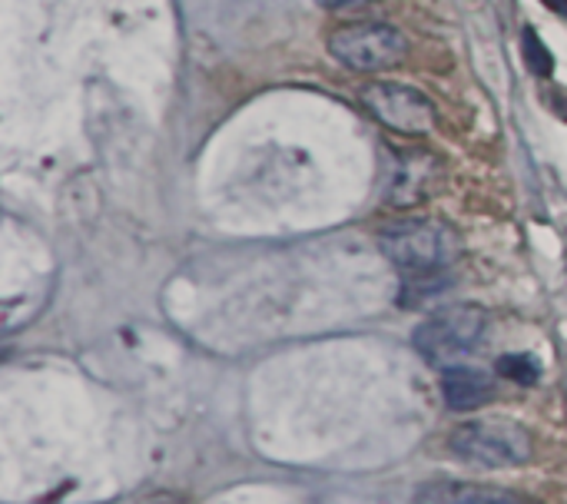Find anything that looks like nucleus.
<instances>
[{
    "instance_id": "7",
    "label": "nucleus",
    "mask_w": 567,
    "mask_h": 504,
    "mask_svg": "<svg viewBox=\"0 0 567 504\" xmlns=\"http://www.w3.org/2000/svg\"><path fill=\"white\" fill-rule=\"evenodd\" d=\"M419 504H518L505 488H485L468 482H432L419 488Z\"/></svg>"
},
{
    "instance_id": "11",
    "label": "nucleus",
    "mask_w": 567,
    "mask_h": 504,
    "mask_svg": "<svg viewBox=\"0 0 567 504\" xmlns=\"http://www.w3.org/2000/svg\"><path fill=\"white\" fill-rule=\"evenodd\" d=\"M548 10H555V13H561V17H567V0H542Z\"/></svg>"
},
{
    "instance_id": "9",
    "label": "nucleus",
    "mask_w": 567,
    "mask_h": 504,
    "mask_svg": "<svg viewBox=\"0 0 567 504\" xmlns=\"http://www.w3.org/2000/svg\"><path fill=\"white\" fill-rule=\"evenodd\" d=\"M498 376L515 382V385H535L542 379V362L535 356H528V352L505 356V359H498Z\"/></svg>"
},
{
    "instance_id": "1",
    "label": "nucleus",
    "mask_w": 567,
    "mask_h": 504,
    "mask_svg": "<svg viewBox=\"0 0 567 504\" xmlns=\"http://www.w3.org/2000/svg\"><path fill=\"white\" fill-rule=\"evenodd\" d=\"M379 249L395 269H402L409 276H432V272L449 269L458 259L462 239L445 223L409 219V223H395V226L382 229Z\"/></svg>"
},
{
    "instance_id": "8",
    "label": "nucleus",
    "mask_w": 567,
    "mask_h": 504,
    "mask_svg": "<svg viewBox=\"0 0 567 504\" xmlns=\"http://www.w3.org/2000/svg\"><path fill=\"white\" fill-rule=\"evenodd\" d=\"M439 160L429 156V153H415V156H405L402 163V173H395V189H392V203H405L409 199V186H415V203L422 193H429V176H439V173H429V166H435Z\"/></svg>"
},
{
    "instance_id": "12",
    "label": "nucleus",
    "mask_w": 567,
    "mask_h": 504,
    "mask_svg": "<svg viewBox=\"0 0 567 504\" xmlns=\"http://www.w3.org/2000/svg\"><path fill=\"white\" fill-rule=\"evenodd\" d=\"M319 7H326V10H339V7H346V3H352V0H316Z\"/></svg>"
},
{
    "instance_id": "2",
    "label": "nucleus",
    "mask_w": 567,
    "mask_h": 504,
    "mask_svg": "<svg viewBox=\"0 0 567 504\" xmlns=\"http://www.w3.org/2000/svg\"><path fill=\"white\" fill-rule=\"evenodd\" d=\"M485 329H488V312L482 306L458 302V306H445L435 316H429L415 329L412 346L425 362L449 366V362L475 352L485 339Z\"/></svg>"
},
{
    "instance_id": "3",
    "label": "nucleus",
    "mask_w": 567,
    "mask_h": 504,
    "mask_svg": "<svg viewBox=\"0 0 567 504\" xmlns=\"http://www.w3.org/2000/svg\"><path fill=\"white\" fill-rule=\"evenodd\" d=\"M452 452L475 469H515L532 459V432L508 419H478L452 432Z\"/></svg>"
},
{
    "instance_id": "10",
    "label": "nucleus",
    "mask_w": 567,
    "mask_h": 504,
    "mask_svg": "<svg viewBox=\"0 0 567 504\" xmlns=\"http://www.w3.org/2000/svg\"><path fill=\"white\" fill-rule=\"evenodd\" d=\"M522 53H525V63L532 66V73L548 76V73L555 70L551 50L545 47V40H542L538 30H532V27H525V33H522Z\"/></svg>"
},
{
    "instance_id": "6",
    "label": "nucleus",
    "mask_w": 567,
    "mask_h": 504,
    "mask_svg": "<svg viewBox=\"0 0 567 504\" xmlns=\"http://www.w3.org/2000/svg\"><path fill=\"white\" fill-rule=\"evenodd\" d=\"M442 399L452 412H475L495 399V382L475 369H449L442 376Z\"/></svg>"
},
{
    "instance_id": "4",
    "label": "nucleus",
    "mask_w": 567,
    "mask_h": 504,
    "mask_svg": "<svg viewBox=\"0 0 567 504\" xmlns=\"http://www.w3.org/2000/svg\"><path fill=\"white\" fill-rule=\"evenodd\" d=\"M329 53L355 73H379L399 66L409 56V40L392 23L362 20V23L336 27L329 33Z\"/></svg>"
},
{
    "instance_id": "5",
    "label": "nucleus",
    "mask_w": 567,
    "mask_h": 504,
    "mask_svg": "<svg viewBox=\"0 0 567 504\" xmlns=\"http://www.w3.org/2000/svg\"><path fill=\"white\" fill-rule=\"evenodd\" d=\"M362 103L382 126L402 136H425L435 130L439 120L435 103L422 90L395 80H372L369 86H362Z\"/></svg>"
}]
</instances>
